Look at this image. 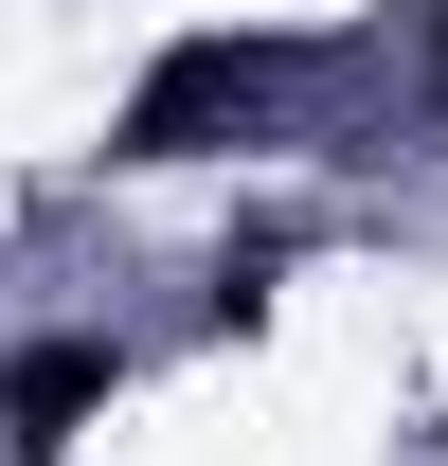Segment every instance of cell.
Segmentation results:
<instances>
[{
  "instance_id": "cell-1",
  "label": "cell",
  "mask_w": 448,
  "mask_h": 466,
  "mask_svg": "<svg viewBox=\"0 0 448 466\" xmlns=\"http://www.w3.org/2000/svg\"><path fill=\"white\" fill-rule=\"evenodd\" d=\"M270 36H179L144 90H126V126H108V162H198V126H233V108H270Z\"/></svg>"
},
{
  "instance_id": "cell-2",
  "label": "cell",
  "mask_w": 448,
  "mask_h": 466,
  "mask_svg": "<svg viewBox=\"0 0 448 466\" xmlns=\"http://www.w3.org/2000/svg\"><path fill=\"white\" fill-rule=\"evenodd\" d=\"M108 377H126L108 341H36V359H18V377H0V431H18V449H55L72 412H108Z\"/></svg>"
}]
</instances>
